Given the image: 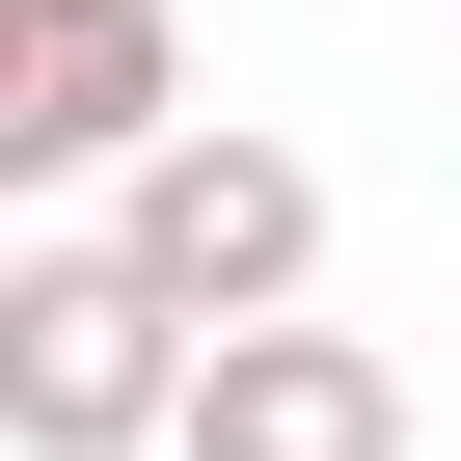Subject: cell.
Returning a JSON list of instances; mask_svg holds the SVG:
<instances>
[{"label":"cell","mask_w":461,"mask_h":461,"mask_svg":"<svg viewBox=\"0 0 461 461\" xmlns=\"http://www.w3.org/2000/svg\"><path fill=\"white\" fill-rule=\"evenodd\" d=\"M190 461H407V353L380 326H217L190 353Z\"/></svg>","instance_id":"277c9868"},{"label":"cell","mask_w":461,"mask_h":461,"mask_svg":"<svg viewBox=\"0 0 461 461\" xmlns=\"http://www.w3.org/2000/svg\"><path fill=\"white\" fill-rule=\"evenodd\" d=\"M136 136H190V28L163 0H0V163L28 190H109Z\"/></svg>","instance_id":"3957f363"},{"label":"cell","mask_w":461,"mask_h":461,"mask_svg":"<svg viewBox=\"0 0 461 461\" xmlns=\"http://www.w3.org/2000/svg\"><path fill=\"white\" fill-rule=\"evenodd\" d=\"M109 245H136L190 326H272V299H326V163H299V136H245V109H190V136H136V163H109Z\"/></svg>","instance_id":"7a4b0ae2"},{"label":"cell","mask_w":461,"mask_h":461,"mask_svg":"<svg viewBox=\"0 0 461 461\" xmlns=\"http://www.w3.org/2000/svg\"><path fill=\"white\" fill-rule=\"evenodd\" d=\"M190 299L136 272V245H28L0 272V434L28 461H136V434H190Z\"/></svg>","instance_id":"6da1fadb"}]
</instances>
